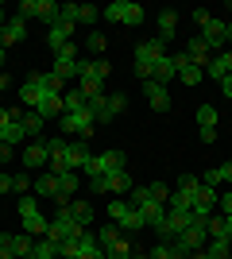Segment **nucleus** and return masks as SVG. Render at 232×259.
Instances as JSON below:
<instances>
[{"label": "nucleus", "mask_w": 232, "mask_h": 259, "mask_svg": "<svg viewBox=\"0 0 232 259\" xmlns=\"http://www.w3.org/2000/svg\"><path fill=\"white\" fill-rule=\"evenodd\" d=\"M47 97H62V77H55V74H31L20 85V101H23V105H31V112L43 105Z\"/></svg>", "instance_id": "obj_1"}, {"label": "nucleus", "mask_w": 232, "mask_h": 259, "mask_svg": "<svg viewBox=\"0 0 232 259\" xmlns=\"http://www.w3.org/2000/svg\"><path fill=\"white\" fill-rule=\"evenodd\" d=\"M194 20L201 23V43H209L213 54H221L224 43H228V23H224V20H213L209 12H194Z\"/></svg>", "instance_id": "obj_2"}, {"label": "nucleus", "mask_w": 232, "mask_h": 259, "mask_svg": "<svg viewBox=\"0 0 232 259\" xmlns=\"http://www.w3.org/2000/svg\"><path fill=\"white\" fill-rule=\"evenodd\" d=\"M85 232V225H77L74 213H70L66 205H58V213L51 217V228H47V240H55V244H62V240H74Z\"/></svg>", "instance_id": "obj_3"}, {"label": "nucleus", "mask_w": 232, "mask_h": 259, "mask_svg": "<svg viewBox=\"0 0 232 259\" xmlns=\"http://www.w3.org/2000/svg\"><path fill=\"white\" fill-rule=\"evenodd\" d=\"M105 20L109 23H124V27H140L147 20V12L135 4V0H112L109 8H105Z\"/></svg>", "instance_id": "obj_4"}, {"label": "nucleus", "mask_w": 232, "mask_h": 259, "mask_svg": "<svg viewBox=\"0 0 232 259\" xmlns=\"http://www.w3.org/2000/svg\"><path fill=\"white\" fill-rule=\"evenodd\" d=\"M166 54V43H159V39H147V43H135V74H140V81H147L155 70V62Z\"/></svg>", "instance_id": "obj_5"}, {"label": "nucleus", "mask_w": 232, "mask_h": 259, "mask_svg": "<svg viewBox=\"0 0 232 259\" xmlns=\"http://www.w3.org/2000/svg\"><path fill=\"white\" fill-rule=\"evenodd\" d=\"M20 221L27 236H47V228H51V221L39 213V197H20Z\"/></svg>", "instance_id": "obj_6"}, {"label": "nucleus", "mask_w": 232, "mask_h": 259, "mask_svg": "<svg viewBox=\"0 0 232 259\" xmlns=\"http://www.w3.org/2000/svg\"><path fill=\"white\" fill-rule=\"evenodd\" d=\"M58 124H62V132H66V136H85V140H89V128H93L97 120H93V112H89V108H81V112H62V120H58Z\"/></svg>", "instance_id": "obj_7"}, {"label": "nucleus", "mask_w": 232, "mask_h": 259, "mask_svg": "<svg viewBox=\"0 0 232 259\" xmlns=\"http://www.w3.org/2000/svg\"><path fill=\"white\" fill-rule=\"evenodd\" d=\"M112 74V66L105 62V58H93V62H85V58H81V62H77V77H81V81H93V85H105V77Z\"/></svg>", "instance_id": "obj_8"}, {"label": "nucleus", "mask_w": 232, "mask_h": 259, "mask_svg": "<svg viewBox=\"0 0 232 259\" xmlns=\"http://www.w3.org/2000/svg\"><path fill=\"white\" fill-rule=\"evenodd\" d=\"M55 186H58L55 201L58 205H70L74 194H77V186H81V178H77V170H62V174H55Z\"/></svg>", "instance_id": "obj_9"}, {"label": "nucleus", "mask_w": 232, "mask_h": 259, "mask_svg": "<svg viewBox=\"0 0 232 259\" xmlns=\"http://www.w3.org/2000/svg\"><path fill=\"white\" fill-rule=\"evenodd\" d=\"M198 190H201V178H194V174H182V178H178V190L170 194V201H166V205H190Z\"/></svg>", "instance_id": "obj_10"}, {"label": "nucleus", "mask_w": 232, "mask_h": 259, "mask_svg": "<svg viewBox=\"0 0 232 259\" xmlns=\"http://www.w3.org/2000/svg\"><path fill=\"white\" fill-rule=\"evenodd\" d=\"M155 39H159V43H174V35H178V12L174 8H163L159 12V20H155Z\"/></svg>", "instance_id": "obj_11"}, {"label": "nucleus", "mask_w": 232, "mask_h": 259, "mask_svg": "<svg viewBox=\"0 0 232 259\" xmlns=\"http://www.w3.org/2000/svg\"><path fill=\"white\" fill-rule=\"evenodd\" d=\"M66 147H70V140H62V136H51L47 140V155H51V174H62L66 170Z\"/></svg>", "instance_id": "obj_12"}, {"label": "nucleus", "mask_w": 232, "mask_h": 259, "mask_svg": "<svg viewBox=\"0 0 232 259\" xmlns=\"http://www.w3.org/2000/svg\"><path fill=\"white\" fill-rule=\"evenodd\" d=\"M23 35H27V20H20V16H8V23L0 27V47L8 51V47L23 43Z\"/></svg>", "instance_id": "obj_13"}, {"label": "nucleus", "mask_w": 232, "mask_h": 259, "mask_svg": "<svg viewBox=\"0 0 232 259\" xmlns=\"http://www.w3.org/2000/svg\"><path fill=\"white\" fill-rule=\"evenodd\" d=\"M217 201H221V194H217L213 186H201L198 194H194V201H190V209H194V217H209Z\"/></svg>", "instance_id": "obj_14"}, {"label": "nucleus", "mask_w": 232, "mask_h": 259, "mask_svg": "<svg viewBox=\"0 0 232 259\" xmlns=\"http://www.w3.org/2000/svg\"><path fill=\"white\" fill-rule=\"evenodd\" d=\"M89 159H93V151L85 147V140H70V147H66V170H85Z\"/></svg>", "instance_id": "obj_15"}, {"label": "nucleus", "mask_w": 232, "mask_h": 259, "mask_svg": "<svg viewBox=\"0 0 232 259\" xmlns=\"http://www.w3.org/2000/svg\"><path fill=\"white\" fill-rule=\"evenodd\" d=\"M198 128H201V140L205 143L217 140V108L213 105H198Z\"/></svg>", "instance_id": "obj_16"}, {"label": "nucleus", "mask_w": 232, "mask_h": 259, "mask_svg": "<svg viewBox=\"0 0 232 259\" xmlns=\"http://www.w3.org/2000/svg\"><path fill=\"white\" fill-rule=\"evenodd\" d=\"M144 97H147V105H151L155 112H166V108H170V93H166V85H159V81H144Z\"/></svg>", "instance_id": "obj_17"}, {"label": "nucleus", "mask_w": 232, "mask_h": 259, "mask_svg": "<svg viewBox=\"0 0 232 259\" xmlns=\"http://www.w3.org/2000/svg\"><path fill=\"white\" fill-rule=\"evenodd\" d=\"M105 182H109V194H112V197H128V194L135 190V182H132V174H128V170L105 174Z\"/></svg>", "instance_id": "obj_18"}, {"label": "nucleus", "mask_w": 232, "mask_h": 259, "mask_svg": "<svg viewBox=\"0 0 232 259\" xmlns=\"http://www.w3.org/2000/svg\"><path fill=\"white\" fill-rule=\"evenodd\" d=\"M182 54H186V58H190L194 66H201V70H205V66H209V58H213L209 43H201V39H190V43L182 47Z\"/></svg>", "instance_id": "obj_19"}, {"label": "nucleus", "mask_w": 232, "mask_h": 259, "mask_svg": "<svg viewBox=\"0 0 232 259\" xmlns=\"http://www.w3.org/2000/svg\"><path fill=\"white\" fill-rule=\"evenodd\" d=\"M51 155H47V140H35L23 147V166H47Z\"/></svg>", "instance_id": "obj_20"}, {"label": "nucleus", "mask_w": 232, "mask_h": 259, "mask_svg": "<svg viewBox=\"0 0 232 259\" xmlns=\"http://www.w3.org/2000/svg\"><path fill=\"white\" fill-rule=\"evenodd\" d=\"M70 35H74V23L55 20L51 27H47V43H51V51H55V47H62V43H70Z\"/></svg>", "instance_id": "obj_21"}, {"label": "nucleus", "mask_w": 232, "mask_h": 259, "mask_svg": "<svg viewBox=\"0 0 232 259\" xmlns=\"http://www.w3.org/2000/svg\"><path fill=\"white\" fill-rule=\"evenodd\" d=\"M12 240V251H16V259H27L35 251V236H27V232H8Z\"/></svg>", "instance_id": "obj_22"}, {"label": "nucleus", "mask_w": 232, "mask_h": 259, "mask_svg": "<svg viewBox=\"0 0 232 259\" xmlns=\"http://www.w3.org/2000/svg\"><path fill=\"white\" fill-rule=\"evenodd\" d=\"M128 213H132L128 197H112V201H109V217H112V225H116V228H120L124 221H128Z\"/></svg>", "instance_id": "obj_23"}, {"label": "nucleus", "mask_w": 232, "mask_h": 259, "mask_svg": "<svg viewBox=\"0 0 232 259\" xmlns=\"http://www.w3.org/2000/svg\"><path fill=\"white\" fill-rule=\"evenodd\" d=\"M70 213H74V221H77V225H93V205H89V201H77V197H74V201H70Z\"/></svg>", "instance_id": "obj_24"}, {"label": "nucleus", "mask_w": 232, "mask_h": 259, "mask_svg": "<svg viewBox=\"0 0 232 259\" xmlns=\"http://www.w3.org/2000/svg\"><path fill=\"white\" fill-rule=\"evenodd\" d=\"M205 74H209L213 81H224V77L232 74V70H228V62H224V54H213V58H209V66H205Z\"/></svg>", "instance_id": "obj_25"}, {"label": "nucleus", "mask_w": 232, "mask_h": 259, "mask_svg": "<svg viewBox=\"0 0 232 259\" xmlns=\"http://www.w3.org/2000/svg\"><path fill=\"white\" fill-rule=\"evenodd\" d=\"M0 132H4V143H8V147H20V143H23V136H27L20 120H8V124H4Z\"/></svg>", "instance_id": "obj_26"}, {"label": "nucleus", "mask_w": 232, "mask_h": 259, "mask_svg": "<svg viewBox=\"0 0 232 259\" xmlns=\"http://www.w3.org/2000/svg\"><path fill=\"white\" fill-rule=\"evenodd\" d=\"M35 112H39V116H43V120H51V116H58V120H62V112H66V105H62V97H47L43 105L35 108Z\"/></svg>", "instance_id": "obj_27"}, {"label": "nucleus", "mask_w": 232, "mask_h": 259, "mask_svg": "<svg viewBox=\"0 0 232 259\" xmlns=\"http://www.w3.org/2000/svg\"><path fill=\"white\" fill-rule=\"evenodd\" d=\"M31 190H35L39 197H55V194H58V186H55V174H51V170H47V174H39Z\"/></svg>", "instance_id": "obj_28"}, {"label": "nucleus", "mask_w": 232, "mask_h": 259, "mask_svg": "<svg viewBox=\"0 0 232 259\" xmlns=\"http://www.w3.org/2000/svg\"><path fill=\"white\" fill-rule=\"evenodd\" d=\"M178 77H182V85H201L205 70H201V66H194V62H186V66H178Z\"/></svg>", "instance_id": "obj_29"}, {"label": "nucleus", "mask_w": 232, "mask_h": 259, "mask_svg": "<svg viewBox=\"0 0 232 259\" xmlns=\"http://www.w3.org/2000/svg\"><path fill=\"white\" fill-rule=\"evenodd\" d=\"M205 244H209V248H205V251H209L213 259H224V255H228V251H232V240H228V236H209V240H205Z\"/></svg>", "instance_id": "obj_30"}, {"label": "nucleus", "mask_w": 232, "mask_h": 259, "mask_svg": "<svg viewBox=\"0 0 232 259\" xmlns=\"http://www.w3.org/2000/svg\"><path fill=\"white\" fill-rule=\"evenodd\" d=\"M144 197L155 201V205H166V201H170V190H166L163 182H151V186H144Z\"/></svg>", "instance_id": "obj_31"}, {"label": "nucleus", "mask_w": 232, "mask_h": 259, "mask_svg": "<svg viewBox=\"0 0 232 259\" xmlns=\"http://www.w3.org/2000/svg\"><path fill=\"white\" fill-rule=\"evenodd\" d=\"M77 62H81V58H58V54H55V77H62V81L74 77L77 74Z\"/></svg>", "instance_id": "obj_32"}, {"label": "nucleus", "mask_w": 232, "mask_h": 259, "mask_svg": "<svg viewBox=\"0 0 232 259\" xmlns=\"http://www.w3.org/2000/svg\"><path fill=\"white\" fill-rule=\"evenodd\" d=\"M20 124H23V132H27V136H39V140H43V124H47V120L39 116V112H23Z\"/></svg>", "instance_id": "obj_33"}, {"label": "nucleus", "mask_w": 232, "mask_h": 259, "mask_svg": "<svg viewBox=\"0 0 232 259\" xmlns=\"http://www.w3.org/2000/svg\"><path fill=\"white\" fill-rule=\"evenodd\" d=\"M27 259H58V244L55 240H39V244H35V251Z\"/></svg>", "instance_id": "obj_34"}, {"label": "nucleus", "mask_w": 232, "mask_h": 259, "mask_svg": "<svg viewBox=\"0 0 232 259\" xmlns=\"http://www.w3.org/2000/svg\"><path fill=\"white\" fill-rule=\"evenodd\" d=\"M35 20H43L47 27H51V23L58 20V4H55V0H39V12H35Z\"/></svg>", "instance_id": "obj_35"}, {"label": "nucleus", "mask_w": 232, "mask_h": 259, "mask_svg": "<svg viewBox=\"0 0 232 259\" xmlns=\"http://www.w3.org/2000/svg\"><path fill=\"white\" fill-rule=\"evenodd\" d=\"M120 228H116V225H112V228H101V232H97V244H101V251H109L112 248V244H120Z\"/></svg>", "instance_id": "obj_36"}, {"label": "nucleus", "mask_w": 232, "mask_h": 259, "mask_svg": "<svg viewBox=\"0 0 232 259\" xmlns=\"http://www.w3.org/2000/svg\"><path fill=\"white\" fill-rule=\"evenodd\" d=\"M58 20H66L77 27V20H81V4H58Z\"/></svg>", "instance_id": "obj_37"}, {"label": "nucleus", "mask_w": 232, "mask_h": 259, "mask_svg": "<svg viewBox=\"0 0 232 259\" xmlns=\"http://www.w3.org/2000/svg\"><path fill=\"white\" fill-rule=\"evenodd\" d=\"M62 105H66V112H81V108H85V97H81L77 89H70V93H62Z\"/></svg>", "instance_id": "obj_38"}, {"label": "nucleus", "mask_w": 232, "mask_h": 259, "mask_svg": "<svg viewBox=\"0 0 232 259\" xmlns=\"http://www.w3.org/2000/svg\"><path fill=\"white\" fill-rule=\"evenodd\" d=\"M132 244H128V240H120V244H112L109 251H105V259H132Z\"/></svg>", "instance_id": "obj_39"}, {"label": "nucleus", "mask_w": 232, "mask_h": 259, "mask_svg": "<svg viewBox=\"0 0 232 259\" xmlns=\"http://www.w3.org/2000/svg\"><path fill=\"white\" fill-rule=\"evenodd\" d=\"M124 108H128V93H112V97H109V116L116 120Z\"/></svg>", "instance_id": "obj_40"}, {"label": "nucleus", "mask_w": 232, "mask_h": 259, "mask_svg": "<svg viewBox=\"0 0 232 259\" xmlns=\"http://www.w3.org/2000/svg\"><path fill=\"white\" fill-rule=\"evenodd\" d=\"M31 178H27V170H23V174H12V190H16V194H20V197H27V190H31Z\"/></svg>", "instance_id": "obj_41"}, {"label": "nucleus", "mask_w": 232, "mask_h": 259, "mask_svg": "<svg viewBox=\"0 0 232 259\" xmlns=\"http://www.w3.org/2000/svg\"><path fill=\"white\" fill-rule=\"evenodd\" d=\"M85 47H89V51H93V54H105V47H109V39H105V35H101V31H89Z\"/></svg>", "instance_id": "obj_42"}, {"label": "nucleus", "mask_w": 232, "mask_h": 259, "mask_svg": "<svg viewBox=\"0 0 232 259\" xmlns=\"http://www.w3.org/2000/svg\"><path fill=\"white\" fill-rule=\"evenodd\" d=\"M201 186H213V190H217V186H224L221 166H209V170H205V178H201Z\"/></svg>", "instance_id": "obj_43"}, {"label": "nucleus", "mask_w": 232, "mask_h": 259, "mask_svg": "<svg viewBox=\"0 0 232 259\" xmlns=\"http://www.w3.org/2000/svg\"><path fill=\"white\" fill-rule=\"evenodd\" d=\"M35 12H39V0H23L20 4V20H35Z\"/></svg>", "instance_id": "obj_44"}, {"label": "nucleus", "mask_w": 232, "mask_h": 259, "mask_svg": "<svg viewBox=\"0 0 232 259\" xmlns=\"http://www.w3.org/2000/svg\"><path fill=\"white\" fill-rule=\"evenodd\" d=\"M97 16H101V8H93V4H81V20H77V23H93Z\"/></svg>", "instance_id": "obj_45"}, {"label": "nucleus", "mask_w": 232, "mask_h": 259, "mask_svg": "<svg viewBox=\"0 0 232 259\" xmlns=\"http://www.w3.org/2000/svg\"><path fill=\"white\" fill-rule=\"evenodd\" d=\"M0 259H16V251H12V240H8V232L0 236Z\"/></svg>", "instance_id": "obj_46"}, {"label": "nucleus", "mask_w": 232, "mask_h": 259, "mask_svg": "<svg viewBox=\"0 0 232 259\" xmlns=\"http://www.w3.org/2000/svg\"><path fill=\"white\" fill-rule=\"evenodd\" d=\"M89 190H93V194H109V182H105V178H89Z\"/></svg>", "instance_id": "obj_47"}, {"label": "nucleus", "mask_w": 232, "mask_h": 259, "mask_svg": "<svg viewBox=\"0 0 232 259\" xmlns=\"http://www.w3.org/2000/svg\"><path fill=\"white\" fill-rule=\"evenodd\" d=\"M4 194H12V174L8 170H0V197Z\"/></svg>", "instance_id": "obj_48"}, {"label": "nucleus", "mask_w": 232, "mask_h": 259, "mask_svg": "<svg viewBox=\"0 0 232 259\" xmlns=\"http://www.w3.org/2000/svg\"><path fill=\"white\" fill-rule=\"evenodd\" d=\"M12 151H16V147H8V143H0V162H12Z\"/></svg>", "instance_id": "obj_49"}, {"label": "nucleus", "mask_w": 232, "mask_h": 259, "mask_svg": "<svg viewBox=\"0 0 232 259\" xmlns=\"http://www.w3.org/2000/svg\"><path fill=\"white\" fill-rule=\"evenodd\" d=\"M221 93H224V97L232 101V74H228V77H224V81H221Z\"/></svg>", "instance_id": "obj_50"}, {"label": "nucleus", "mask_w": 232, "mask_h": 259, "mask_svg": "<svg viewBox=\"0 0 232 259\" xmlns=\"http://www.w3.org/2000/svg\"><path fill=\"white\" fill-rule=\"evenodd\" d=\"M221 174H224V182L232 186V162H224V166H221Z\"/></svg>", "instance_id": "obj_51"}, {"label": "nucleus", "mask_w": 232, "mask_h": 259, "mask_svg": "<svg viewBox=\"0 0 232 259\" xmlns=\"http://www.w3.org/2000/svg\"><path fill=\"white\" fill-rule=\"evenodd\" d=\"M190 259H213V255H209V251H205V248H201V251H194V255H190Z\"/></svg>", "instance_id": "obj_52"}, {"label": "nucleus", "mask_w": 232, "mask_h": 259, "mask_svg": "<svg viewBox=\"0 0 232 259\" xmlns=\"http://www.w3.org/2000/svg\"><path fill=\"white\" fill-rule=\"evenodd\" d=\"M132 259H151V255H147V251H132Z\"/></svg>", "instance_id": "obj_53"}, {"label": "nucleus", "mask_w": 232, "mask_h": 259, "mask_svg": "<svg viewBox=\"0 0 232 259\" xmlns=\"http://www.w3.org/2000/svg\"><path fill=\"white\" fill-rule=\"evenodd\" d=\"M4 23H8V16H4V4H0V27H4Z\"/></svg>", "instance_id": "obj_54"}, {"label": "nucleus", "mask_w": 232, "mask_h": 259, "mask_svg": "<svg viewBox=\"0 0 232 259\" xmlns=\"http://www.w3.org/2000/svg\"><path fill=\"white\" fill-rule=\"evenodd\" d=\"M4 54H8V51H4V47H0V66H4Z\"/></svg>", "instance_id": "obj_55"}, {"label": "nucleus", "mask_w": 232, "mask_h": 259, "mask_svg": "<svg viewBox=\"0 0 232 259\" xmlns=\"http://www.w3.org/2000/svg\"><path fill=\"white\" fill-rule=\"evenodd\" d=\"M228 43H232V23H228Z\"/></svg>", "instance_id": "obj_56"}, {"label": "nucleus", "mask_w": 232, "mask_h": 259, "mask_svg": "<svg viewBox=\"0 0 232 259\" xmlns=\"http://www.w3.org/2000/svg\"><path fill=\"white\" fill-rule=\"evenodd\" d=\"M224 259H232V255H224Z\"/></svg>", "instance_id": "obj_57"}, {"label": "nucleus", "mask_w": 232, "mask_h": 259, "mask_svg": "<svg viewBox=\"0 0 232 259\" xmlns=\"http://www.w3.org/2000/svg\"><path fill=\"white\" fill-rule=\"evenodd\" d=\"M228 255H232V251H228Z\"/></svg>", "instance_id": "obj_58"}]
</instances>
